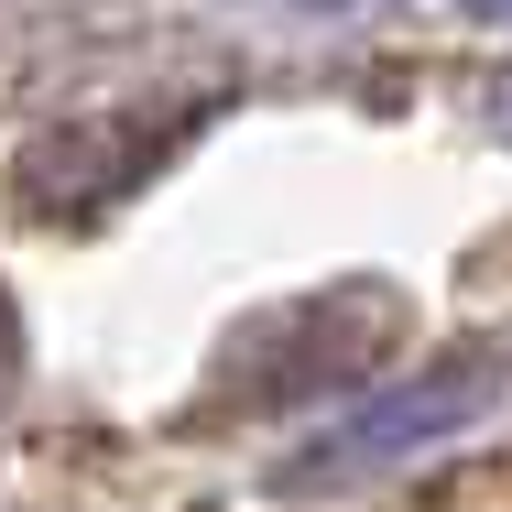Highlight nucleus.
<instances>
[{"label": "nucleus", "instance_id": "1", "mask_svg": "<svg viewBox=\"0 0 512 512\" xmlns=\"http://www.w3.org/2000/svg\"><path fill=\"white\" fill-rule=\"evenodd\" d=\"M502 360H447V371H425L404 393H382V404L338 414V436H316L306 458L284 469V491H306V480H338V469H382V458H414V447H436V436H469L480 414L502 404Z\"/></svg>", "mask_w": 512, "mask_h": 512}, {"label": "nucleus", "instance_id": "2", "mask_svg": "<svg viewBox=\"0 0 512 512\" xmlns=\"http://www.w3.org/2000/svg\"><path fill=\"white\" fill-rule=\"evenodd\" d=\"M186 142L175 109H99V120H66L22 153V207L33 218H99L109 197H131L164 153Z\"/></svg>", "mask_w": 512, "mask_h": 512}, {"label": "nucleus", "instance_id": "3", "mask_svg": "<svg viewBox=\"0 0 512 512\" xmlns=\"http://www.w3.org/2000/svg\"><path fill=\"white\" fill-rule=\"evenodd\" d=\"M11 382H22V316H11V295H0V404H11Z\"/></svg>", "mask_w": 512, "mask_h": 512}, {"label": "nucleus", "instance_id": "4", "mask_svg": "<svg viewBox=\"0 0 512 512\" xmlns=\"http://www.w3.org/2000/svg\"><path fill=\"white\" fill-rule=\"evenodd\" d=\"M480 109H491V131H502V142H512V66H502V77H491V99H480Z\"/></svg>", "mask_w": 512, "mask_h": 512}, {"label": "nucleus", "instance_id": "5", "mask_svg": "<svg viewBox=\"0 0 512 512\" xmlns=\"http://www.w3.org/2000/svg\"><path fill=\"white\" fill-rule=\"evenodd\" d=\"M273 11H295V22H327V11H371V0H273Z\"/></svg>", "mask_w": 512, "mask_h": 512}, {"label": "nucleus", "instance_id": "6", "mask_svg": "<svg viewBox=\"0 0 512 512\" xmlns=\"http://www.w3.org/2000/svg\"><path fill=\"white\" fill-rule=\"evenodd\" d=\"M469 11H512V0H469Z\"/></svg>", "mask_w": 512, "mask_h": 512}]
</instances>
